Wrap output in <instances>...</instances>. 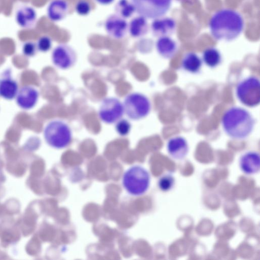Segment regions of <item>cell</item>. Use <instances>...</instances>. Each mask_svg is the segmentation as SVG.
Instances as JSON below:
<instances>
[{"instance_id": "1", "label": "cell", "mask_w": 260, "mask_h": 260, "mask_svg": "<svg viewBox=\"0 0 260 260\" xmlns=\"http://www.w3.org/2000/svg\"><path fill=\"white\" fill-rule=\"evenodd\" d=\"M244 20L237 11L231 9H222L211 17L209 27L216 40L231 41L241 35L244 28Z\"/></svg>"}, {"instance_id": "2", "label": "cell", "mask_w": 260, "mask_h": 260, "mask_svg": "<svg viewBox=\"0 0 260 260\" xmlns=\"http://www.w3.org/2000/svg\"><path fill=\"white\" fill-rule=\"evenodd\" d=\"M255 123L254 117L248 110L238 106L227 109L221 119L224 132L229 137L236 140L248 138L254 129Z\"/></svg>"}, {"instance_id": "3", "label": "cell", "mask_w": 260, "mask_h": 260, "mask_svg": "<svg viewBox=\"0 0 260 260\" xmlns=\"http://www.w3.org/2000/svg\"><path fill=\"white\" fill-rule=\"evenodd\" d=\"M43 134L47 144L57 149L68 147L73 138L69 125L64 121L57 119L50 120L45 125Z\"/></svg>"}, {"instance_id": "4", "label": "cell", "mask_w": 260, "mask_h": 260, "mask_svg": "<svg viewBox=\"0 0 260 260\" xmlns=\"http://www.w3.org/2000/svg\"><path fill=\"white\" fill-rule=\"evenodd\" d=\"M150 176L148 171L139 165L129 168L123 174L122 184L124 188L130 194L140 196L148 189Z\"/></svg>"}, {"instance_id": "5", "label": "cell", "mask_w": 260, "mask_h": 260, "mask_svg": "<svg viewBox=\"0 0 260 260\" xmlns=\"http://www.w3.org/2000/svg\"><path fill=\"white\" fill-rule=\"evenodd\" d=\"M124 113L132 120H141L147 116L151 109L148 98L144 94L133 92L127 94L122 103Z\"/></svg>"}, {"instance_id": "6", "label": "cell", "mask_w": 260, "mask_h": 260, "mask_svg": "<svg viewBox=\"0 0 260 260\" xmlns=\"http://www.w3.org/2000/svg\"><path fill=\"white\" fill-rule=\"evenodd\" d=\"M236 95L243 105L253 108L260 103V81L258 77L250 76L241 81L236 87Z\"/></svg>"}, {"instance_id": "7", "label": "cell", "mask_w": 260, "mask_h": 260, "mask_svg": "<svg viewBox=\"0 0 260 260\" xmlns=\"http://www.w3.org/2000/svg\"><path fill=\"white\" fill-rule=\"evenodd\" d=\"M136 12L146 19L164 16L169 10L172 0H131Z\"/></svg>"}, {"instance_id": "8", "label": "cell", "mask_w": 260, "mask_h": 260, "mask_svg": "<svg viewBox=\"0 0 260 260\" xmlns=\"http://www.w3.org/2000/svg\"><path fill=\"white\" fill-rule=\"evenodd\" d=\"M124 114L122 103L118 99L111 96L103 99L98 111L100 120L108 124L115 123Z\"/></svg>"}, {"instance_id": "9", "label": "cell", "mask_w": 260, "mask_h": 260, "mask_svg": "<svg viewBox=\"0 0 260 260\" xmlns=\"http://www.w3.org/2000/svg\"><path fill=\"white\" fill-rule=\"evenodd\" d=\"M51 60L56 68L66 70L74 66L77 60V54L69 45L60 44L53 49Z\"/></svg>"}, {"instance_id": "10", "label": "cell", "mask_w": 260, "mask_h": 260, "mask_svg": "<svg viewBox=\"0 0 260 260\" xmlns=\"http://www.w3.org/2000/svg\"><path fill=\"white\" fill-rule=\"evenodd\" d=\"M39 95V91L37 88L32 85H26L19 88L15 99L20 108L29 110L36 106Z\"/></svg>"}, {"instance_id": "11", "label": "cell", "mask_w": 260, "mask_h": 260, "mask_svg": "<svg viewBox=\"0 0 260 260\" xmlns=\"http://www.w3.org/2000/svg\"><path fill=\"white\" fill-rule=\"evenodd\" d=\"M19 90L18 84L13 77L10 69L5 70L0 75V97L12 100L15 98Z\"/></svg>"}, {"instance_id": "12", "label": "cell", "mask_w": 260, "mask_h": 260, "mask_svg": "<svg viewBox=\"0 0 260 260\" xmlns=\"http://www.w3.org/2000/svg\"><path fill=\"white\" fill-rule=\"evenodd\" d=\"M128 24L124 18L118 15H112L106 20L105 29L111 37L120 39L123 38L128 30Z\"/></svg>"}, {"instance_id": "13", "label": "cell", "mask_w": 260, "mask_h": 260, "mask_svg": "<svg viewBox=\"0 0 260 260\" xmlns=\"http://www.w3.org/2000/svg\"><path fill=\"white\" fill-rule=\"evenodd\" d=\"M167 149L172 158L176 160H181L188 154L189 146L187 141L184 137L175 136L168 140Z\"/></svg>"}, {"instance_id": "14", "label": "cell", "mask_w": 260, "mask_h": 260, "mask_svg": "<svg viewBox=\"0 0 260 260\" xmlns=\"http://www.w3.org/2000/svg\"><path fill=\"white\" fill-rule=\"evenodd\" d=\"M239 165L241 170L245 174H256L260 169L259 153L253 151L245 152L240 157Z\"/></svg>"}, {"instance_id": "15", "label": "cell", "mask_w": 260, "mask_h": 260, "mask_svg": "<svg viewBox=\"0 0 260 260\" xmlns=\"http://www.w3.org/2000/svg\"><path fill=\"white\" fill-rule=\"evenodd\" d=\"M37 14L36 10L29 6H23L18 8L15 14V21L22 28H30L35 24Z\"/></svg>"}, {"instance_id": "16", "label": "cell", "mask_w": 260, "mask_h": 260, "mask_svg": "<svg viewBox=\"0 0 260 260\" xmlns=\"http://www.w3.org/2000/svg\"><path fill=\"white\" fill-rule=\"evenodd\" d=\"M175 21L170 17H160L154 19L151 23L153 34L158 37L169 36L175 31Z\"/></svg>"}, {"instance_id": "17", "label": "cell", "mask_w": 260, "mask_h": 260, "mask_svg": "<svg viewBox=\"0 0 260 260\" xmlns=\"http://www.w3.org/2000/svg\"><path fill=\"white\" fill-rule=\"evenodd\" d=\"M69 5L65 0H52L47 9L48 18L54 22L62 20L67 15Z\"/></svg>"}, {"instance_id": "18", "label": "cell", "mask_w": 260, "mask_h": 260, "mask_svg": "<svg viewBox=\"0 0 260 260\" xmlns=\"http://www.w3.org/2000/svg\"><path fill=\"white\" fill-rule=\"evenodd\" d=\"M156 48L159 54L166 59L172 58L177 50L176 42L169 36L160 37L156 42Z\"/></svg>"}, {"instance_id": "19", "label": "cell", "mask_w": 260, "mask_h": 260, "mask_svg": "<svg viewBox=\"0 0 260 260\" xmlns=\"http://www.w3.org/2000/svg\"><path fill=\"white\" fill-rule=\"evenodd\" d=\"M202 60L196 53L188 52L183 56L181 67L182 69L190 73L196 74L199 72L202 66Z\"/></svg>"}, {"instance_id": "20", "label": "cell", "mask_w": 260, "mask_h": 260, "mask_svg": "<svg viewBox=\"0 0 260 260\" xmlns=\"http://www.w3.org/2000/svg\"><path fill=\"white\" fill-rule=\"evenodd\" d=\"M128 28L133 37L138 38L145 35L148 28L146 18L141 16L134 18L130 22Z\"/></svg>"}, {"instance_id": "21", "label": "cell", "mask_w": 260, "mask_h": 260, "mask_svg": "<svg viewBox=\"0 0 260 260\" xmlns=\"http://www.w3.org/2000/svg\"><path fill=\"white\" fill-rule=\"evenodd\" d=\"M221 55L219 51L214 47L206 49L202 54V61L208 67L214 68L221 61Z\"/></svg>"}, {"instance_id": "22", "label": "cell", "mask_w": 260, "mask_h": 260, "mask_svg": "<svg viewBox=\"0 0 260 260\" xmlns=\"http://www.w3.org/2000/svg\"><path fill=\"white\" fill-rule=\"evenodd\" d=\"M115 9L118 15L123 18L130 17L136 12L133 4L128 0H119Z\"/></svg>"}, {"instance_id": "23", "label": "cell", "mask_w": 260, "mask_h": 260, "mask_svg": "<svg viewBox=\"0 0 260 260\" xmlns=\"http://www.w3.org/2000/svg\"><path fill=\"white\" fill-rule=\"evenodd\" d=\"M175 184V179L171 174L162 176L158 181L159 188L164 191H168L172 189Z\"/></svg>"}, {"instance_id": "24", "label": "cell", "mask_w": 260, "mask_h": 260, "mask_svg": "<svg viewBox=\"0 0 260 260\" xmlns=\"http://www.w3.org/2000/svg\"><path fill=\"white\" fill-rule=\"evenodd\" d=\"M131 127L130 122L126 119L121 118L115 123V125L116 132L121 137L128 135L131 132Z\"/></svg>"}, {"instance_id": "25", "label": "cell", "mask_w": 260, "mask_h": 260, "mask_svg": "<svg viewBox=\"0 0 260 260\" xmlns=\"http://www.w3.org/2000/svg\"><path fill=\"white\" fill-rule=\"evenodd\" d=\"M52 40L47 36L40 37L36 43L38 51L41 52H47L49 51L52 47Z\"/></svg>"}, {"instance_id": "26", "label": "cell", "mask_w": 260, "mask_h": 260, "mask_svg": "<svg viewBox=\"0 0 260 260\" xmlns=\"http://www.w3.org/2000/svg\"><path fill=\"white\" fill-rule=\"evenodd\" d=\"M37 51L36 43L34 42L28 41L22 45V54L27 57H34L36 54Z\"/></svg>"}, {"instance_id": "27", "label": "cell", "mask_w": 260, "mask_h": 260, "mask_svg": "<svg viewBox=\"0 0 260 260\" xmlns=\"http://www.w3.org/2000/svg\"><path fill=\"white\" fill-rule=\"evenodd\" d=\"M75 10L80 15H87L91 11L90 4L86 0H79L76 4Z\"/></svg>"}, {"instance_id": "28", "label": "cell", "mask_w": 260, "mask_h": 260, "mask_svg": "<svg viewBox=\"0 0 260 260\" xmlns=\"http://www.w3.org/2000/svg\"><path fill=\"white\" fill-rule=\"evenodd\" d=\"M114 0H96L100 4L107 5L112 3Z\"/></svg>"}]
</instances>
